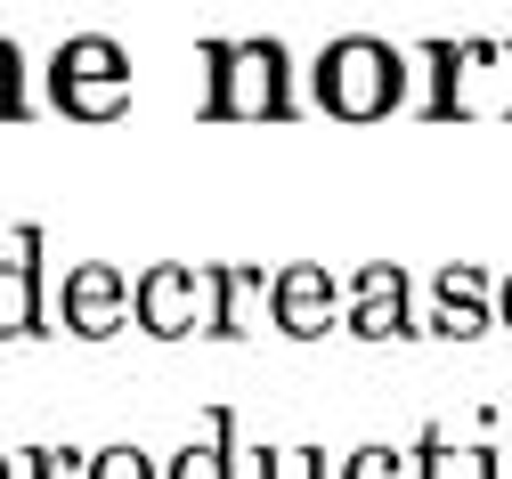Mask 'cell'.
<instances>
[{"mask_svg":"<svg viewBox=\"0 0 512 479\" xmlns=\"http://www.w3.org/2000/svg\"><path fill=\"white\" fill-rule=\"evenodd\" d=\"M504 325H512V277H504Z\"/></svg>","mask_w":512,"mask_h":479,"instance_id":"ac0fdd59","label":"cell"},{"mask_svg":"<svg viewBox=\"0 0 512 479\" xmlns=\"http://www.w3.org/2000/svg\"><path fill=\"white\" fill-rule=\"evenodd\" d=\"M212 293H220L212 325L220 333H244L252 325V301H261V277H244V268H212Z\"/></svg>","mask_w":512,"mask_h":479,"instance_id":"30bf717a","label":"cell"},{"mask_svg":"<svg viewBox=\"0 0 512 479\" xmlns=\"http://www.w3.org/2000/svg\"><path fill=\"white\" fill-rule=\"evenodd\" d=\"M342 479H407V455H399V447H358Z\"/></svg>","mask_w":512,"mask_h":479,"instance_id":"9a60e30c","label":"cell"},{"mask_svg":"<svg viewBox=\"0 0 512 479\" xmlns=\"http://www.w3.org/2000/svg\"><path fill=\"white\" fill-rule=\"evenodd\" d=\"M350 333H366V341H391V333H407V277H399V268H366V277H358Z\"/></svg>","mask_w":512,"mask_h":479,"instance_id":"8992f818","label":"cell"},{"mask_svg":"<svg viewBox=\"0 0 512 479\" xmlns=\"http://www.w3.org/2000/svg\"><path fill=\"white\" fill-rule=\"evenodd\" d=\"M90 82H131V65H122V49L106 33H82L57 49V90H90Z\"/></svg>","mask_w":512,"mask_h":479,"instance_id":"9c48e42d","label":"cell"},{"mask_svg":"<svg viewBox=\"0 0 512 479\" xmlns=\"http://www.w3.org/2000/svg\"><path fill=\"white\" fill-rule=\"evenodd\" d=\"M423 479H496V455L488 447H423Z\"/></svg>","mask_w":512,"mask_h":479,"instance_id":"8fae6325","label":"cell"},{"mask_svg":"<svg viewBox=\"0 0 512 479\" xmlns=\"http://www.w3.org/2000/svg\"><path fill=\"white\" fill-rule=\"evenodd\" d=\"M204 277L196 268H147L139 277V293H131V317L147 325V333H163V341H179V333H196V325H212L204 317Z\"/></svg>","mask_w":512,"mask_h":479,"instance_id":"3957f363","label":"cell"},{"mask_svg":"<svg viewBox=\"0 0 512 479\" xmlns=\"http://www.w3.org/2000/svg\"><path fill=\"white\" fill-rule=\"evenodd\" d=\"M0 479H9V455H0Z\"/></svg>","mask_w":512,"mask_h":479,"instance_id":"d6986e66","label":"cell"},{"mask_svg":"<svg viewBox=\"0 0 512 479\" xmlns=\"http://www.w3.org/2000/svg\"><path fill=\"white\" fill-rule=\"evenodd\" d=\"M90 479H155V463H147L139 447H106V455L90 463Z\"/></svg>","mask_w":512,"mask_h":479,"instance_id":"2e32d148","label":"cell"},{"mask_svg":"<svg viewBox=\"0 0 512 479\" xmlns=\"http://www.w3.org/2000/svg\"><path fill=\"white\" fill-rule=\"evenodd\" d=\"M447 341H472L488 333V293H480V268H447L439 277V317H431Z\"/></svg>","mask_w":512,"mask_h":479,"instance_id":"ba28073f","label":"cell"},{"mask_svg":"<svg viewBox=\"0 0 512 479\" xmlns=\"http://www.w3.org/2000/svg\"><path fill=\"white\" fill-rule=\"evenodd\" d=\"M0 114H17V49L0 41Z\"/></svg>","mask_w":512,"mask_h":479,"instance_id":"e0dca14e","label":"cell"},{"mask_svg":"<svg viewBox=\"0 0 512 479\" xmlns=\"http://www.w3.org/2000/svg\"><path fill=\"white\" fill-rule=\"evenodd\" d=\"M212 65H220L212 114H228V122H269V114H285V49H277V41L212 49Z\"/></svg>","mask_w":512,"mask_h":479,"instance_id":"7a4b0ae2","label":"cell"},{"mask_svg":"<svg viewBox=\"0 0 512 479\" xmlns=\"http://www.w3.org/2000/svg\"><path fill=\"white\" fill-rule=\"evenodd\" d=\"M41 325V244L25 236V252H9L0 260V333H33Z\"/></svg>","mask_w":512,"mask_h":479,"instance_id":"52a82bcc","label":"cell"},{"mask_svg":"<svg viewBox=\"0 0 512 479\" xmlns=\"http://www.w3.org/2000/svg\"><path fill=\"white\" fill-rule=\"evenodd\" d=\"M163 479H236V463H228V447H179V463Z\"/></svg>","mask_w":512,"mask_h":479,"instance_id":"4fadbf2b","label":"cell"},{"mask_svg":"<svg viewBox=\"0 0 512 479\" xmlns=\"http://www.w3.org/2000/svg\"><path fill=\"white\" fill-rule=\"evenodd\" d=\"M269 309H277V325L293 333V341H309V333H326L334 325V277L326 268H285V277L269 285Z\"/></svg>","mask_w":512,"mask_h":479,"instance_id":"277c9868","label":"cell"},{"mask_svg":"<svg viewBox=\"0 0 512 479\" xmlns=\"http://www.w3.org/2000/svg\"><path fill=\"white\" fill-rule=\"evenodd\" d=\"M66 325H74L82 341H106V333L122 325V277H114L106 260H90V268L66 277Z\"/></svg>","mask_w":512,"mask_h":479,"instance_id":"5b68a950","label":"cell"},{"mask_svg":"<svg viewBox=\"0 0 512 479\" xmlns=\"http://www.w3.org/2000/svg\"><path fill=\"white\" fill-rule=\"evenodd\" d=\"M399 90H407L399 49H382V41H334L326 57H317V106L342 114V122H374V114H391Z\"/></svg>","mask_w":512,"mask_h":479,"instance_id":"6da1fadb","label":"cell"},{"mask_svg":"<svg viewBox=\"0 0 512 479\" xmlns=\"http://www.w3.org/2000/svg\"><path fill=\"white\" fill-rule=\"evenodd\" d=\"M57 106H66V114H82V122H106V114H122V106H131V82H90V90H57Z\"/></svg>","mask_w":512,"mask_h":479,"instance_id":"7c38bea8","label":"cell"},{"mask_svg":"<svg viewBox=\"0 0 512 479\" xmlns=\"http://www.w3.org/2000/svg\"><path fill=\"white\" fill-rule=\"evenodd\" d=\"M261 479H326V463H317V447H269Z\"/></svg>","mask_w":512,"mask_h":479,"instance_id":"5bb4252c","label":"cell"}]
</instances>
